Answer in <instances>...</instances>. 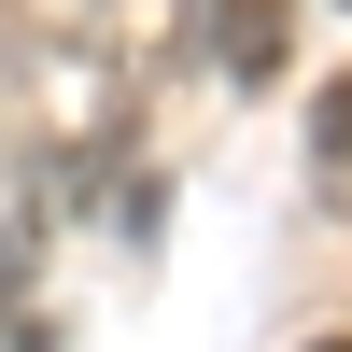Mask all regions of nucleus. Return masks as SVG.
<instances>
[{"label": "nucleus", "mask_w": 352, "mask_h": 352, "mask_svg": "<svg viewBox=\"0 0 352 352\" xmlns=\"http://www.w3.org/2000/svg\"><path fill=\"white\" fill-rule=\"evenodd\" d=\"M212 56H226V71H268V56H282V14H268V0H212Z\"/></svg>", "instance_id": "f257e3e1"}, {"label": "nucleus", "mask_w": 352, "mask_h": 352, "mask_svg": "<svg viewBox=\"0 0 352 352\" xmlns=\"http://www.w3.org/2000/svg\"><path fill=\"white\" fill-rule=\"evenodd\" d=\"M352 155V85H338V99H324V169Z\"/></svg>", "instance_id": "f03ea898"}]
</instances>
